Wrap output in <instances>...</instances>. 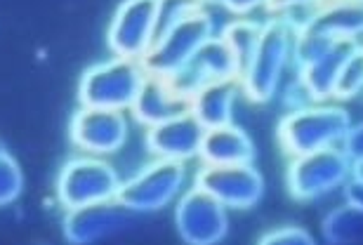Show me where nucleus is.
<instances>
[{"instance_id":"c756f323","label":"nucleus","mask_w":363,"mask_h":245,"mask_svg":"<svg viewBox=\"0 0 363 245\" xmlns=\"http://www.w3.org/2000/svg\"><path fill=\"white\" fill-rule=\"evenodd\" d=\"M323 3H330V0H323ZM347 3H363V0H347Z\"/></svg>"},{"instance_id":"a211bd4d","label":"nucleus","mask_w":363,"mask_h":245,"mask_svg":"<svg viewBox=\"0 0 363 245\" xmlns=\"http://www.w3.org/2000/svg\"><path fill=\"white\" fill-rule=\"evenodd\" d=\"M199 158L206 165L252 163L255 161V144H252L250 135L243 127L229 122V125L206 130Z\"/></svg>"},{"instance_id":"423d86ee","label":"nucleus","mask_w":363,"mask_h":245,"mask_svg":"<svg viewBox=\"0 0 363 245\" xmlns=\"http://www.w3.org/2000/svg\"><path fill=\"white\" fill-rule=\"evenodd\" d=\"M186 182V165L179 161L156 158L135 172L130 179H123L116 193V203L130 212H156L179 198Z\"/></svg>"},{"instance_id":"f257e3e1","label":"nucleus","mask_w":363,"mask_h":245,"mask_svg":"<svg viewBox=\"0 0 363 245\" xmlns=\"http://www.w3.org/2000/svg\"><path fill=\"white\" fill-rule=\"evenodd\" d=\"M350 127L352 116L345 106L318 102L286 113L279 120L276 137H279L281 149L290 158H295L321 149L340 147Z\"/></svg>"},{"instance_id":"39448f33","label":"nucleus","mask_w":363,"mask_h":245,"mask_svg":"<svg viewBox=\"0 0 363 245\" xmlns=\"http://www.w3.org/2000/svg\"><path fill=\"white\" fill-rule=\"evenodd\" d=\"M121 175L101 156H74L57 175V200L64 210L108 203L121 189Z\"/></svg>"},{"instance_id":"c85d7f7f","label":"nucleus","mask_w":363,"mask_h":245,"mask_svg":"<svg viewBox=\"0 0 363 245\" xmlns=\"http://www.w3.org/2000/svg\"><path fill=\"white\" fill-rule=\"evenodd\" d=\"M352 179H357V182H363V158L352 163V172H350Z\"/></svg>"},{"instance_id":"412c9836","label":"nucleus","mask_w":363,"mask_h":245,"mask_svg":"<svg viewBox=\"0 0 363 245\" xmlns=\"http://www.w3.org/2000/svg\"><path fill=\"white\" fill-rule=\"evenodd\" d=\"M323 236L325 241L335 245H350L363 239V210L350 203L333 210L323 220Z\"/></svg>"},{"instance_id":"9b49d317","label":"nucleus","mask_w":363,"mask_h":245,"mask_svg":"<svg viewBox=\"0 0 363 245\" xmlns=\"http://www.w3.org/2000/svg\"><path fill=\"white\" fill-rule=\"evenodd\" d=\"M69 137L88 156H111L125 147L130 122L123 111L78 106L69 122Z\"/></svg>"},{"instance_id":"f3484780","label":"nucleus","mask_w":363,"mask_h":245,"mask_svg":"<svg viewBox=\"0 0 363 245\" xmlns=\"http://www.w3.org/2000/svg\"><path fill=\"white\" fill-rule=\"evenodd\" d=\"M302 28L321 35L325 40H357L363 38V3L330 0L318 7V12ZM300 31V28H297Z\"/></svg>"},{"instance_id":"0eeeda50","label":"nucleus","mask_w":363,"mask_h":245,"mask_svg":"<svg viewBox=\"0 0 363 245\" xmlns=\"http://www.w3.org/2000/svg\"><path fill=\"white\" fill-rule=\"evenodd\" d=\"M350 172L352 161L345 156V151L330 147L314 154L295 156L288 163L286 186L295 200H314L342 186L350 179Z\"/></svg>"},{"instance_id":"7ed1b4c3","label":"nucleus","mask_w":363,"mask_h":245,"mask_svg":"<svg viewBox=\"0 0 363 245\" xmlns=\"http://www.w3.org/2000/svg\"><path fill=\"white\" fill-rule=\"evenodd\" d=\"M144 74L142 64L125 57H111L106 62L92 64L78 81V104L94 109L125 111L140 95Z\"/></svg>"},{"instance_id":"5701e85b","label":"nucleus","mask_w":363,"mask_h":245,"mask_svg":"<svg viewBox=\"0 0 363 245\" xmlns=\"http://www.w3.org/2000/svg\"><path fill=\"white\" fill-rule=\"evenodd\" d=\"M24 191V172L10 151L0 149V207L12 205Z\"/></svg>"},{"instance_id":"f03ea898","label":"nucleus","mask_w":363,"mask_h":245,"mask_svg":"<svg viewBox=\"0 0 363 245\" xmlns=\"http://www.w3.org/2000/svg\"><path fill=\"white\" fill-rule=\"evenodd\" d=\"M295 28L286 19L274 17L262 24V35L252 52L248 67L238 78L243 95L252 104H267L276 95L281 78L293 59Z\"/></svg>"},{"instance_id":"2eb2a0df","label":"nucleus","mask_w":363,"mask_h":245,"mask_svg":"<svg viewBox=\"0 0 363 245\" xmlns=\"http://www.w3.org/2000/svg\"><path fill=\"white\" fill-rule=\"evenodd\" d=\"M361 42L357 40H335L325 52L314 59L307 67L297 69V81L302 83V88L307 90V95L311 97V102H328L333 99V90L340 74H342L347 59L354 55Z\"/></svg>"},{"instance_id":"dca6fc26","label":"nucleus","mask_w":363,"mask_h":245,"mask_svg":"<svg viewBox=\"0 0 363 245\" xmlns=\"http://www.w3.org/2000/svg\"><path fill=\"white\" fill-rule=\"evenodd\" d=\"M130 113H133L135 122L151 127L163 120L177 118L182 113H189V99L179 97L165 78L147 76L142 83L140 95L135 97L133 106H130Z\"/></svg>"},{"instance_id":"b1692460","label":"nucleus","mask_w":363,"mask_h":245,"mask_svg":"<svg viewBox=\"0 0 363 245\" xmlns=\"http://www.w3.org/2000/svg\"><path fill=\"white\" fill-rule=\"evenodd\" d=\"M257 245H316L314 236L302 227H279L267 232Z\"/></svg>"},{"instance_id":"4468645a","label":"nucleus","mask_w":363,"mask_h":245,"mask_svg":"<svg viewBox=\"0 0 363 245\" xmlns=\"http://www.w3.org/2000/svg\"><path fill=\"white\" fill-rule=\"evenodd\" d=\"M130 210L118 205L116 200L108 203H97L78 210H67V217L62 222L64 239L71 245H90L94 241L113 234L130 220Z\"/></svg>"},{"instance_id":"6ab92c4d","label":"nucleus","mask_w":363,"mask_h":245,"mask_svg":"<svg viewBox=\"0 0 363 245\" xmlns=\"http://www.w3.org/2000/svg\"><path fill=\"white\" fill-rule=\"evenodd\" d=\"M238 92H241V83L238 81L210 83L189 99V111L206 130L229 125V122H234Z\"/></svg>"},{"instance_id":"aec40b11","label":"nucleus","mask_w":363,"mask_h":245,"mask_svg":"<svg viewBox=\"0 0 363 245\" xmlns=\"http://www.w3.org/2000/svg\"><path fill=\"white\" fill-rule=\"evenodd\" d=\"M262 24L264 21L241 17V19L229 21V24L222 28L220 38L224 40V45L231 50V55H234V59L238 64V78H241L252 52H255L259 35H262Z\"/></svg>"},{"instance_id":"393cba45","label":"nucleus","mask_w":363,"mask_h":245,"mask_svg":"<svg viewBox=\"0 0 363 245\" xmlns=\"http://www.w3.org/2000/svg\"><path fill=\"white\" fill-rule=\"evenodd\" d=\"M340 149L345 151V156L350 158L352 163L363 158V122H357V125H352L347 130L345 139L340 142Z\"/></svg>"},{"instance_id":"bb28decb","label":"nucleus","mask_w":363,"mask_h":245,"mask_svg":"<svg viewBox=\"0 0 363 245\" xmlns=\"http://www.w3.org/2000/svg\"><path fill=\"white\" fill-rule=\"evenodd\" d=\"M309 3H318V0H264V7L279 17V14H286L290 10H295V7H302Z\"/></svg>"},{"instance_id":"a878e982","label":"nucleus","mask_w":363,"mask_h":245,"mask_svg":"<svg viewBox=\"0 0 363 245\" xmlns=\"http://www.w3.org/2000/svg\"><path fill=\"white\" fill-rule=\"evenodd\" d=\"M208 3L220 5V7H224V10L238 14V17L257 10V7H264V0H208Z\"/></svg>"},{"instance_id":"4be33fe9","label":"nucleus","mask_w":363,"mask_h":245,"mask_svg":"<svg viewBox=\"0 0 363 245\" xmlns=\"http://www.w3.org/2000/svg\"><path fill=\"white\" fill-rule=\"evenodd\" d=\"M363 92V45L354 50V55L347 59L342 74H340L335 90H333V99L335 102H350Z\"/></svg>"},{"instance_id":"9d476101","label":"nucleus","mask_w":363,"mask_h":245,"mask_svg":"<svg viewBox=\"0 0 363 245\" xmlns=\"http://www.w3.org/2000/svg\"><path fill=\"white\" fill-rule=\"evenodd\" d=\"M194 186L217 198L227 210H248L264 196L262 172L252 163L203 165L196 172Z\"/></svg>"},{"instance_id":"cd10ccee","label":"nucleus","mask_w":363,"mask_h":245,"mask_svg":"<svg viewBox=\"0 0 363 245\" xmlns=\"http://www.w3.org/2000/svg\"><path fill=\"white\" fill-rule=\"evenodd\" d=\"M342 186H345L347 203L354 205V207H359V210H363V182H357V179L350 177Z\"/></svg>"},{"instance_id":"1a4fd4ad","label":"nucleus","mask_w":363,"mask_h":245,"mask_svg":"<svg viewBox=\"0 0 363 245\" xmlns=\"http://www.w3.org/2000/svg\"><path fill=\"white\" fill-rule=\"evenodd\" d=\"M172 220L177 236L186 245H217L229 232L227 207L199 186H191L177 198Z\"/></svg>"},{"instance_id":"f8f14e48","label":"nucleus","mask_w":363,"mask_h":245,"mask_svg":"<svg viewBox=\"0 0 363 245\" xmlns=\"http://www.w3.org/2000/svg\"><path fill=\"white\" fill-rule=\"evenodd\" d=\"M179 97L191 99L201 88L217 81H238V64L220 35H213L199 47L175 76L165 78Z\"/></svg>"},{"instance_id":"20e7f679","label":"nucleus","mask_w":363,"mask_h":245,"mask_svg":"<svg viewBox=\"0 0 363 245\" xmlns=\"http://www.w3.org/2000/svg\"><path fill=\"white\" fill-rule=\"evenodd\" d=\"M215 35V21L206 7L189 12L161 35H156L154 45L142 57L140 64L147 76L170 78L199 52V47Z\"/></svg>"},{"instance_id":"6e6552de","label":"nucleus","mask_w":363,"mask_h":245,"mask_svg":"<svg viewBox=\"0 0 363 245\" xmlns=\"http://www.w3.org/2000/svg\"><path fill=\"white\" fill-rule=\"evenodd\" d=\"M161 0H123L116 7L106 31V42L113 57L140 62L154 45Z\"/></svg>"},{"instance_id":"ddd939ff","label":"nucleus","mask_w":363,"mask_h":245,"mask_svg":"<svg viewBox=\"0 0 363 245\" xmlns=\"http://www.w3.org/2000/svg\"><path fill=\"white\" fill-rule=\"evenodd\" d=\"M206 127L189 113H182L177 118L163 120L158 125L147 127V151L154 158H165V161L186 163L199 156Z\"/></svg>"}]
</instances>
